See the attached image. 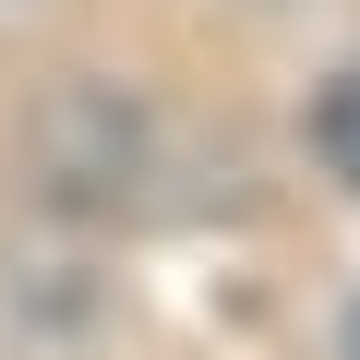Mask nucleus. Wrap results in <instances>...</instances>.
I'll list each match as a JSON object with an SVG mask.
<instances>
[{
	"label": "nucleus",
	"instance_id": "obj_1",
	"mask_svg": "<svg viewBox=\"0 0 360 360\" xmlns=\"http://www.w3.org/2000/svg\"><path fill=\"white\" fill-rule=\"evenodd\" d=\"M312 156H324V168L348 180V193H360V60H348V72L312 96Z\"/></svg>",
	"mask_w": 360,
	"mask_h": 360
},
{
	"label": "nucleus",
	"instance_id": "obj_2",
	"mask_svg": "<svg viewBox=\"0 0 360 360\" xmlns=\"http://www.w3.org/2000/svg\"><path fill=\"white\" fill-rule=\"evenodd\" d=\"M336 360H360V300H348V324H336Z\"/></svg>",
	"mask_w": 360,
	"mask_h": 360
}]
</instances>
